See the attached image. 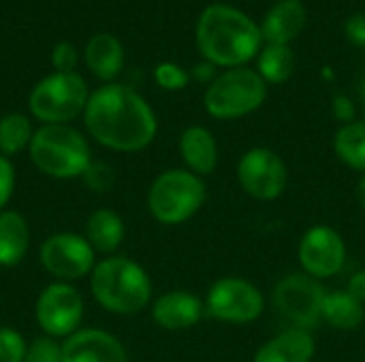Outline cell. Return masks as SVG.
I'll return each mask as SVG.
<instances>
[{"label": "cell", "mask_w": 365, "mask_h": 362, "mask_svg": "<svg viewBox=\"0 0 365 362\" xmlns=\"http://www.w3.org/2000/svg\"><path fill=\"white\" fill-rule=\"evenodd\" d=\"M32 164L56 179L81 177L92 164L90 145L83 134L68 124H45L41 126L28 145Z\"/></svg>", "instance_id": "cell-4"}, {"label": "cell", "mask_w": 365, "mask_h": 362, "mask_svg": "<svg viewBox=\"0 0 365 362\" xmlns=\"http://www.w3.org/2000/svg\"><path fill=\"white\" fill-rule=\"evenodd\" d=\"M364 303H359L346 290L327 292L323 303V322L336 331H355L364 324Z\"/></svg>", "instance_id": "cell-22"}, {"label": "cell", "mask_w": 365, "mask_h": 362, "mask_svg": "<svg viewBox=\"0 0 365 362\" xmlns=\"http://www.w3.org/2000/svg\"><path fill=\"white\" fill-rule=\"evenodd\" d=\"M30 247V228L21 213L0 211V267H15Z\"/></svg>", "instance_id": "cell-20"}, {"label": "cell", "mask_w": 365, "mask_h": 362, "mask_svg": "<svg viewBox=\"0 0 365 362\" xmlns=\"http://www.w3.org/2000/svg\"><path fill=\"white\" fill-rule=\"evenodd\" d=\"M327 290L306 273H291L274 288V305L293 329L312 331L323 322V303Z\"/></svg>", "instance_id": "cell-8"}, {"label": "cell", "mask_w": 365, "mask_h": 362, "mask_svg": "<svg viewBox=\"0 0 365 362\" xmlns=\"http://www.w3.org/2000/svg\"><path fill=\"white\" fill-rule=\"evenodd\" d=\"M359 94H361V100H364V107H365V75H364V79H361V85H359Z\"/></svg>", "instance_id": "cell-37"}, {"label": "cell", "mask_w": 365, "mask_h": 362, "mask_svg": "<svg viewBox=\"0 0 365 362\" xmlns=\"http://www.w3.org/2000/svg\"><path fill=\"white\" fill-rule=\"evenodd\" d=\"M357 201H359L361 209H364V211H365V173H364V175H361L359 183H357Z\"/></svg>", "instance_id": "cell-36"}, {"label": "cell", "mask_w": 365, "mask_h": 362, "mask_svg": "<svg viewBox=\"0 0 365 362\" xmlns=\"http://www.w3.org/2000/svg\"><path fill=\"white\" fill-rule=\"evenodd\" d=\"M267 98V83L248 66L229 68L205 90V111L216 119H240L255 113Z\"/></svg>", "instance_id": "cell-6"}, {"label": "cell", "mask_w": 365, "mask_h": 362, "mask_svg": "<svg viewBox=\"0 0 365 362\" xmlns=\"http://www.w3.org/2000/svg\"><path fill=\"white\" fill-rule=\"evenodd\" d=\"M124 222L111 209H96L86 224V239L94 252L111 254L124 241Z\"/></svg>", "instance_id": "cell-21"}, {"label": "cell", "mask_w": 365, "mask_h": 362, "mask_svg": "<svg viewBox=\"0 0 365 362\" xmlns=\"http://www.w3.org/2000/svg\"><path fill=\"white\" fill-rule=\"evenodd\" d=\"M28 346L13 329H0V362H24Z\"/></svg>", "instance_id": "cell-26"}, {"label": "cell", "mask_w": 365, "mask_h": 362, "mask_svg": "<svg viewBox=\"0 0 365 362\" xmlns=\"http://www.w3.org/2000/svg\"><path fill=\"white\" fill-rule=\"evenodd\" d=\"M344 32L351 38V43H355L357 47H364L365 49V15H353L346 21Z\"/></svg>", "instance_id": "cell-32"}, {"label": "cell", "mask_w": 365, "mask_h": 362, "mask_svg": "<svg viewBox=\"0 0 365 362\" xmlns=\"http://www.w3.org/2000/svg\"><path fill=\"white\" fill-rule=\"evenodd\" d=\"M317 344L310 331L287 329L267 339L255 354L252 362H312Z\"/></svg>", "instance_id": "cell-16"}, {"label": "cell", "mask_w": 365, "mask_h": 362, "mask_svg": "<svg viewBox=\"0 0 365 362\" xmlns=\"http://www.w3.org/2000/svg\"><path fill=\"white\" fill-rule=\"evenodd\" d=\"M205 314L227 324H250L261 318L265 299L261 290L244 277H220L216 280L205 297Z\"/></svg>", "instance_id": "cell-9"}, {"label": "cell", "mask_w": 365, "mask_h": 362, "mask_svg": "<svg viewBox=\"0 0 365 362\" xmlns=\"http://www.w3.org/2000/svg\"><path fill=\"white\" fill-rule=\"evenodd\" d=\"M81 177L88 183V188L94 192H109L115 183V173L105 162H92Z\"/></svg>", "instance_id": "cell-28"}, {"label": "cell", "mask_w": 365, "mask_h": 362, "mask_svg": "<svg viewBox=\"0 0 365 362\" xmlns=\"http://www.w3.org/2000/svg\"><path fill=\"white\" fill-rule=\"evenodd\" d=\"M83 117L92 139L113 151H141L158 130L152 107L120 83H107L90 94Z\"/></svg>", "instance_id": "cell-1"}, {"label": "cell", "mask_w": 365, "mask_h": 362, "mask_svg": "<svg viewBox=\"0 0 365 362\" xmlns=\"http://www.w3.org/2000/svg\"><path fill=\"white\" fill-rule=\"evenodd\" d=\"M214 73H216V66H214L212 62H207V60H205V62H201V64H197V66H195V70H192L195 79H197V81H203V83H207V81L212 83V81L216 79V75H214Z\"/></svg>", "instance_id": "cell-35"}, {"label": "cell", "mask_w": 365, "mask_h": 362, "mask_svg": "<svg viewBox=\"0 0 365 362\" xmlns=\"http://www.w3.org/2000/svg\"><path fill=\"white\" fill-rule=\"evenodd\" d=\"M86 64L103 81H111L124 66L122 43L113 34H96L86 45Z\"/></svg>", "instance_id": "cell-19"}, {"label": "cell", "mask_w": 365, "mask_h": 362, "mask_svg": "<svg viewBox=\"0 0 365 362\" xmlns=\"http://www.w3.org/2000/svg\"><path fill=\"white\" fill-rule=\"evenodd\" d=\"M154 79H156V83L160 87L175 92V90L186 87V83H188L190 77H188V73L182 66H178L173 62H163V64H158L154 68Z\"/></svg>", "instance_id": "cell-27"}, {"label": "cell", "mask_w": 365, "mask_h": 362, "mask_svg": "<svg viewBox=\"0 0 365 362\" xmlns=\"http://www.w3.org/2000/svg\"><path fill=\"white\" fill-rule=\"evenodd\" d=\"M24 362H62V346L51 337H38L28 348Z\"/></svg>", "instance_id": "cell-29"}, {"label": "cell", "mask_w": 365, "mask_h": 362, "mask_svg": "<svg viewBox=\"0 0 365 362\" xmlns=\"http://www.w3.org/2000/svg\"><path fill=\"white\" fill-rule=\"evenodd\" d=\"M306 26V6L302 0L276 2L263 19L261 36L267 45H289Z\"/></svg>", "instance_id": "cell-17"}, {"label": "cell", "mask_w": 365, "mask_h": 362, "mask_svg": "<svg viewBox=\"0 0 365 362\" xmlns=\"http://www.w3.org/2000/svg\"><path fill=\"white\" fill-rule=\"evenodd\" d=\"M237 181L248 196L257 201H276L287 190L289 171L274 149L255 147L240 158Z\"/></svg>", "instance_id": "cell-10"}, {"label": "cell", "mask_w": 365, "mask_h": 362, "mask_svg": "<svg viewBox=\"0 0 365 362\" xmlns=\"http://www.w3.org/2000/svg\"><path fill=\"white\" fill-rule=\"evenodd\" d=\"M51 64L56 68V73H73L75 64H77V49L75 45L62 41L53 47L51 51Z\"/></svg>", "instance_id": "cell-30"}, {"label": "cell", "mask_w": 365, "mask_h": 362, "mask_svg": "<svg viewBox=\"0 0 365 362\" xmlns=\"http://www.w3.org/2000/svg\"><path fill=\"white\" fill-rule=\"evenodd\" d=\"M261 43V26L229 4L216 2L205 6L197 21L199 51L214 66H246V62L259 55Z\"/></svg>", "instance_id": "cell-2"}, {"label": "cell", "mask_w": 365, "mask_h": 362, "mask_svg": "<svg viewBox=\"0 0 365 362\" xmlns=\"http://www.w3.org/2000/svg\"><path fill=\"white\" fill-rule=\"evenodd\" d=\"M207 190L199 175L188 169L160 173L148 192V209L160 224L175 226L190 220L205 203Z\"/></svg>", "instance_id": "cell-5"}, {"label": "cell", "mask_w": 365, "mask_h": 362, "mask_svg": "<svg viewBox=\"0 0 365 362\" xmlns=\"http://www.w3.org/2000/svg\"><path fill=\"white\" fill-rule=\"evenodd\" d=\"M62 362H128V354L111 333L79 329L62 344Z\"/></svg>", "instance_id": "cell-14"}, {"label": "cell", "mask_w": 365, "mask_h": 362, "mask_svg": "<svg viewBox=\"0 0 365 362\" xmlns=\"http://www.w3.org/2000/svg\"><path fill=\"white\" fill-rule=\"evenodd\" d=\"M299 265L306 275L314 280H327L338 275L346 265V243L338 230L319 224L308 228L297 247Z\"/></svg>", "instance_id": "cell-13"}, {"label": "cell", "mask_w": 365, "mask_h": 362, "mask_svg": "<svg viewBox=\"0 0 365 362\" xmlns=\"http://www.w3.org/2000/svg\"><path fill=\"white\" fill-rule=\"evenodd\" d=\"M88 85L77 73H53L38 81L30 96V113L45 124H66L88 105Z\"/></svg>", "instance_id": "cell-7"}, {"label": "cell", "mask_w": 365, "mask_h": 362, "mask_svg": "<svg viewBox=\"0 0 365 362\" xmlns=\"http://www.w3.org/2000/svg\"><path fill=\"white\" fill-rule=\"evenodd\" d=\"M15 190V169L6 156H0V211H4Z\"/></svg>", "instance_id": "cell-31"}, {"label": "cell", "mask_w": 365, "mask_h": 362, "mask_svg": "<svg viewBox=\"0 0 365 362\" xmlns=\"http://www.w3.org/2000/svg\"><path fill=\"white\" fill-rule=\"evenodd\" d=\"M334 115L340 119V122H344V124H351V122H355V105H353V100L351 98H346V96H336L334 98Z\"/></svg>", "instance_id": "cell-33"}, {"label": "cell", "mask_w": 365, "mask_h": 362, "mask_svg": "<svg viewBox=\"0 0 365 362\" xmlns=\"http://www.w3.org/2000/svg\"><path fill=\"white\" fill-rule=\"evenodd\" d=\"M90 275V288L96 303H101V307L111 314H139L152 299L150 275L141 265L126 256L101 260Z\"/></svg>", "instance_id": "cell-3"}, {"label": "cell", "mask_w": 365, "mask_h": 362, "mask_svg": "<svg viewBox=\"0 0 365 362\" xmlns=\"http://www.w3.org/2000/svg\"><path fill=\"white\" fill-rule=\"evenodd\" d=\"M83 320V299L66 282L43 288L36 299V322L47 337H71Z\"/></svg>", "instance_id": "cell-11"}, {"label": "cell", "mask_w": 365, "mask_h": 362, "mask_svg": "<svg viewBox=\"0 0 365 362\" xmlns=\"http://www.w3.org/2000/svg\"><path fill=\"white\" fill-rule=\"evenodd\" d=\"M334 149L346 166L365 173V119L344 124L336 132Z\"/></svg>", "instance_id": "cell-24"}, {"label": "cell", "mask_w": 365, "mask_h": 362, "mask_svg": "<svg viewBox=\"0 0 365 362\" xmlns=\"http://www.w3.org/2000/svg\"><path fill=\"white\" fill-rule=\"evenodd\" d=\"M205 314V303L188 290H171L152 305L154 322L165 331H188Z\"/></svg>", "instance_id": "cell-15"}, {"label": "cell", "mask_w": 365, "mask_h": 362, "mask_svg": "<svg viewBox=\"0 0 365 362\" xmlns=\"http://www.w3.org/2000/svg\"><path fill=\"white\" fill-rule=\"evenodd\" d=\"M94 254L96 252L92 250L88 239L75 233H58L43 241L38 258L45 271L51 273L56 280L73 282L94 271Z\"/></svg>", "instance_id": "cell-12"}, {"label": "cell", "mask_w": 365, "mask_h": 362, "mask_svg": "<svg viewBox=\"0 0 365 362\" xmlns=\"http://www.w3.org/2000/svg\"><path fill=\"white\" fill-rule=\"evenodd\" d=\"M32 124L21 113H9L0 119V151L4 156L19 154L32 141Z\"/></svg>", "instance_id": "cell-25"}, {"label": "cell", "mask_w": 365, "mask_h": 362, "mask_svg": "<svg viewBox=\"0 0 365 362\" xmlns=\"http://www.w3.org/2000/svg\"><path fill=\"white\" fill-rule=\"evenodd\" d=\"M295 70V53L289 45H265L257 55V73L265 83H284Z\"/></svg>", "instance_id": "cell-23"}, {"label": "cell", "mask_w": 365, "mask_h": 362, "mask_svg": "<svg viewBox=\"0 0 365 362\" xmlns=\"http://www.w3.org/2000/svg\"><path fill=\"white\" fill-rule=\"evenodd\" d=\"M180 156L186 169L199 177L212 175L218 166V145L205 126H190L180 137Z\"/></svg>", "instance_id": "cell-18"}, {"label": "cell", "mask_w": 365, "mask_h": 362, "mask_svg": "<svg viewBox=\"0 0 365 362\" xmlns=\"http://www.w3.org/2000/svg\"><path fill=\"white\" fill-rule=\"evenodd\" d=\"M346 292H349L351 297H355L359 303H365V271L355 273V275L349 280V288H346Z\"/></svg>", "instance_id": "cell-34"}]
</instances>
